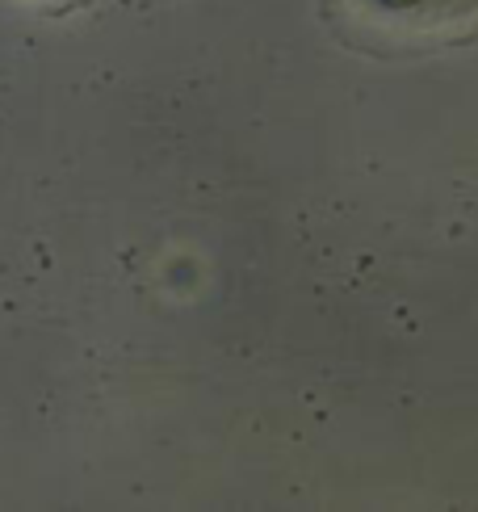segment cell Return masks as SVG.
<instances>
[{
  "label": "cell",
  "mask_w": 478,
  "mask_h": 512,
  "mask_svg": "<svg viewBox=\"0 0 478 512\" xmlns=\"http://www.w3.org/2000/svg\"><path fill=\"white\" fill-rule=\"evenodd\" d=\"M353 13L399 38H437L478 21V0H353Z\"/></svg>",
  "instance_id": "1"
},
{
  "label": "cell",
  "mask_w": 478,
  "mask_h": 512,
  "mask_svg": "<svg viewBox=\"0 0 478 512\" xmlns=\"http://www.w3.org/2000/svg\"><path fill=\"white\" fill-rule=\"evenodd\" d=\"M47 5H63V0H47Z\"/></svg>",
  "instance_id": "2"
}]
</instances>
